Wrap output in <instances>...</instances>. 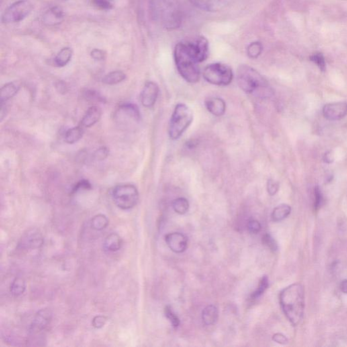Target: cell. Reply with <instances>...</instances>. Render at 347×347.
I'll return each mask as SVG.
<instances>
[{
	"label": "cell",
	"instance_id": "41",
	"mask_svg": "<svg viewBox=\"0 0 347 347\" xmlns=\"http://www.w3.org/2000/svg\"><path fill=\"white\" fill-rule=\"evenodd\" d=\"M90 55L94 60H98V61L103 60L106 58V53L100 49H94L91 51Z\"/></svg>",
	"mask_w": 347,
	"mask_h": 347
},
{
	"label": "cell",
	"instance_id": "13",
	"mask_svg": "<svg viewBox=\"0 0 347 347\" xmlns=\"http://www.w3.org/2000/svg\"><path fill=\"white\" fill-rule=\"evenodd\" d=\"M115 117L123 122L124 120L138 121L141 118V114L136 105L133 104H124L119 106Z\"/></svg>",
	"mask_w": 347,
	"mask_h": 347
},
{
	"label": "cell",
	"instance_id": "25",
	"mask_svg": "<svg viewBox=\"0 0 347 347\" xmlns=\"http://www.w3.org/2000/svg\"><path fill=\"white\" fill-rule=\"evenodd\" d=\"M125 78H126V75L124 73L121 71H115L104 76L102 82L107 85H116L124 81Z\"/></svg>",
	"mask_w": 347,
	"mask_h": 347
},
{
	"label": "cell",
	"instance_id": "16",
	"mask_svg": "<svg viewBox=\"0 0 347 347\" xmlns=\"http://www.w3.org/2000/svg\"><path fill=\"white\" fill-rule=\"evenodd\" d=\"M195 7L209 12L220 11L225 6V0H189Z\"/></svg>",
	"mask_w": 347,
	"mask_h": 347
},
{
	"label": "cell",
	"instance_id": "11",
	"mask_svg": "<svg viewBox=\"0 0 347 347\" xmlns=\"http://www.w3.org/2000/svg\"><path fill=\"white\" fill-rule=\"evenodd\" d=\"M165 241L172 252L180 254L187 248V237L181 233L174 232L166 235Z\"/></svg>",
	"mask_w": 347,
	"mask_h": 347
},
{
	"label": "cell",
	"instance_id": "34",
	"mask_svg": "<svg viewBox=\"0 0 347 347\" xmlns=\"http://www.w3.org/2000/svg\"><path fill=\"white\" fill-rule=\"evenodd\" d=\"M314 209L315 211H318L323 203V197L322 192L318 186H316L314 189Z\"/></svg>",
	"mask_w": 347,
	"mask_h": 347
},
{
	"label": "cell",
	"instance_id": "12",
	"mask_svg": "<svg viewBox=\"0 0 347 347\" xmlns=\"http://www.w3.org/2000/svg\"><path fill=\"white\" fill-rule=\"evenodd\" d=\"M52 312L50 309H43L36 313L30 325L31 334H36L44 330L52 320Z\"/></svg>",
	"mask_w": 347,
	"mask_h": 347
},
{
	"label": "cell",
	"instance_id": "14",
	"mask_svg": "<svg viewBox=\"0 0 347 347\" xmlns=\"http://www.w3.org/2000/svg\"><path fill=\"white\" fill-rule=\"evenodd\" d=\"M64 19L63 11L58 7L51 8L44 13L42 22L47 26H54L60 24Z\"/></svg>",
	"mask_w": 347,
	"mask_h": 347
},
{
	"label": "cell",
	"instance_id": "21",
	"mask_svg": "<svg viewBox=\"0 0 347 347\" xmlns=\"http://www.w3.org/2000/svg\"><path fill=\"white\" fill-rule=\"evenodd\" d=\"M19 90V86L13 82H10V83L5 84L0 90L1 105H3L6 102L15 97Z\"/></svg>",
	"mask_w": 347,
	"mask_h": 347
},
{
	"label": "cell",
	"instance_id": "19",
	"mask_svg": "<svg viewBox=\"0 0 347 347\" xmlns=\"http://www.w3.org/2000/svg\"><path fill=\"white\" fill-rule=\"evenodd\" d=\"M103 245L104 248L108 252H117L122 246V239L117 233H111L106 237Z\"/></svg>",
	"mask_w": 347,
	"mask_h": 347
},
{
	"label": "cell",
	"instance_id": "20",
	"mask_svg": "<svg viewBox=\"0 0 347 347\" xmlns=\"http://www.w3.org/2000/svg\"><path fill=\"white\" fill-rule=\"evenodd\" d=\"M201 318L206 325H215L219 318V311L215 305H209L203 310Z\"/></svg>",
	"mask_w": 347,
	"mask_h": 347
},
{
	"label": "cell",
	"instance_id": "23",
	"mask_svg": "<svg viewBox=\"0 0 347 347\" xmlns=\"http://www.w3.org/2000/svg\"><path fill=\"white\" fill-rule=\"evenodd\" d=\"M292 209L289 205L280 204L274 209L271 214L272 221L274 222H281L291 213Z\"/></svg>",
	"mask_w": 347,
	"mask_h": 347
},
{
	"label": "cell",
	"instance_id": "4",
	"mask_svg": "<svg viewBox=\"0 0 347 347\" xmlns=\"http://www.w3.org/2000/svg\"><path fill=\"white\" fill-rule=\"evenodd\" d=\"M193 120V113L188 106L183 103L176 105L170 118L168 134L172 140H177L187 130Z\"/></svg>",
	"mask_w": 347,
	"mask_h": 347
},
{
	"label": "cell",
	"instance_id": "5",
	"mask_svg": "<svg viewBox=\"0 0 347 347\" xmlns=\"http://www.w3.org/2000/svg\"><path fill=\"white\" fill-rule=\"evenodd\" d=\"M203 76L205 81L216 86H228L233 79V73L230 66L220 62L209 64L204 68Z\"/></svg>",
	"mask_w": 347,
	"mask_h": 347
},
{
	"label": "cell",
	"instance_id": "31",
	"mask_svg": "<svg viewBox=\"0 0 347 347\" xmlns=\"http://www.w3.org/2000/svg\"><path fill=\"white\" fill-rule=\"evenodd\" d=\"M164 314H165L166 318L170 321L172 327H174V328H177V327L179 326L180 319L178 318L177 315L173 312L170 306H166L165 309H164Z\"/></svg>",
	"mask_w": 347,
	"mask_h": 347
},
{
	"label": "cell",
	"instance_id": "18",
	"mask_svg": "<svg viewBox=\"0 0 347 347\" xmlns=\"http://www.w3.org/2000/svg\"><path fill=\"white\" fill-rule=\"evenodd\" d=\"M42 235L38 231H29L22 239V246L25 248H38L43 244Z\"/></svg>",
	"mask_w": 347,
	"mask_h": 347
},
{
	"label": "cell",
	"instance_id": "2",
	"mask_svg": "<svg viewBox=\"0 0 347 347\" xmlns=\"http://www.w3.org/2000/svg\"><path fill=\"white\" fill-rule=\"evenodd\" d=\"M237 81L243 91L248 94L260 97H268L271 90L268 82L254 68L242 64L237 72Z\"/></svg>",
	"mask_w": 347,
	"mask_h": 347
},
{
	"label": "cell",
	"instance_id": "6",
	"mask_svg": "<svg viewBox=\"0 0 347 347\" xmlns=\"http://www.w3.org/2000/svg\"><path fill=\"white\" fill-rule=\"evenodd\" d=\"M112 197L119 209L127 211L133 209L137 204L139 193L134 185L125 184L115 187L113 190Z\"/></svg>",
	"mask_w": 347,
	"mask_h": 347
},
{
	"label": "cell",
	"instance_id": "29",
	"mask_svg": "<svg viewBox=\"0 0 347 347\" xmlns=\"http://www.w3.org/2000/svg\"><path fill=\"white\" fill-rule=\"evenodd\" d=\"M268 286H269V283H268L267 276H262L261 279L260 280L257 289L255 290L254 292H252V295H250V301H255V300L258 299V298L261 297L263 295L264 292L267 289Z\"/></svg>",
	"mask_w": 347,
	"mask_h": 347
},
{
	"label": "cell",
	"instance_id": "38",
	"mask_svg": "<svg viewBox=\"0 0 347 347\" xmlns=\"http://www.w3.org/2000/svg\"><path fill=\"white\" fill-rule=\"evenodd\" d=\"M280 185L277 181L273 179H269L267 182V185H266V189H267L268 193L270 195H275L277 193L279 190Z\"/></svg>",
	"mask_w": 347,
	"mask_h": 347
},
{
	"label": "cell",
	"instance_id": "17",
	"mask_svg": "<svg viewBox=\"0 0 347 347\" xmlns=\"http://www.w3.org/2000/svg\"><path fill=\"white\" fill-rule=\"evenodd\" d=\"M101 115V109L97 106H93L86 111L80 125L83 127H92L99 121Z\"/></svg>",
	"mask_w": 347,
	"mask_h": 347
},
{
	"label": "cell",
	"instance_id": "10",
	"mask_svg": "<svg viewBox=\"0 0 347 347\" xmlns=\"http://www.w3.org/2000/svg\"><path fill=\"white\" fill-rule=\"evenodd\" d=\"M160 88L158 84L154 82H148L141 94V102L146 108H152L158 99Z\"/></svg>",
	"mask_w": 347,
	"mask_h": 347
},
{
	"label": "cell",
	"instance_id": "43",
	"mask_svg": "<svg viewBox=\"0 0 347 347\" xmlns=\"http://www.w3.org/2000/svg\"><path fill=\"white\" fill-rule=\"evenodd\" d=\"M84 95H85L86 99L91 100V101L92 100H99V101L103 100L101 96L98 95L97 92L93 91V90H87Z\"/></svg>",
	"mask_w": 347,
	"mask_h": 347
},
{
	"label": "cell",
	"instance_id": "1",
	"mask_svg": "<svg viewBox=\"0 0 347 347\" xmlns=\"http://www.w3.org/2000/svg\"><path fill=\"white\" fill-rule=\"evenodd\" d=\"M280 303L288 321L297 326L303 318L305 312V288L301 284H291L284 288L280 295Z\"/></svg>",
	"mask_w": 347,
	"mask_h": 347
},
{
	"label": "cell",
	"instance_id": "33",
	"mask_svg": "<svg viewBox=\"0 0 347 347\" xmlns=\"http://www.w3.org/2000/svg\"><path fill=\"white\" fill-rule=\"evenodd\" d=\"M310 59H311V61L317 64V66H318L319 70H320L321 72H324L325 70H326L325 58L321 53H315V54H313V55L310 57Z\"/></svg>",
	"mask_w": 347,
	"mask_h": 347
},
{
	"label": "cell",
	"instance_id": "3",
	"mask_svg": "<svg viewBox=\"0 0 347 347\" xmlns=\"http://www.w3.org/2000/svg\"><path fill=\"white\" fill-rule=\"evenodd\" d=\"M174 59L180 75L191 84H195L200 79V70L198 62L190 54L183 43L176 44L174 49Z\"/></svg>",
	"mask_w": 347,
	"mask_h": 347
},
{
	"label": "cell",
	"instance_id": "46",
	"mask_svg": "<svg viewBox=\"0 0 347 347\" xmlns=\"http://www.w3.org/2000/svg\"><path fill=\"white\" fill-rule=\"evenodd\" d=\"M64 1H66V0H64Z\"/></svg>",
	"mask_w": 347,
	"mask_h": 347
},
{
	"label": "cell",
	"instance_id": "30",
	"mask_svg": "<svg viewBox=\"0 0 347 347\" xmlns=\"http://www.w3.org/2000/svg\"><path fill=\"white\" fill-rule=\"evenodd\" d=\"M262 52V46L260 42L251 43L247 48V54L249 57L256 58L260 55Z\"/></svg>",
	"mask_w": 347,
	"mask_h": 347
},
{
	"label": "cell",
	"instance_id": "24",
	"mask_svg": "<svg viewBox=\"0 0 347 347\" xmlns=\"http://www.w3.org/2000/svg\"><path fill=\"white\" fill-rule=\"evenodd\" d=\"M84 134V127L81 125L68 129L64 134V141L68 144H74L82 138Z\"/></svg>",
	"mask_w": 347,
	"mask_h": 347
},
{
	"label": "cell",
	"instance_id": "15",
	"mask_svg": "<svg viewBox=\"0 0 347 347\" xmlns=\"http://www.w3.org/2000/svg\"><path fill=\"white\" fill-rule=\"evenodd\" d=\"M205 105L207 111L215 116H222L226 111V103L221 98H207L205 101Z\"/></svg>",
	"mask_w": 347,
	"mask_h": 347
},
{
	"label": "cell",
	"instance_id": "44",
	"mask_svg": "<svg viewBox=\"0 0 347 347\" xmlns=\"http://www.w3.org/2000/svg\"><path fill=\"white\" fill-rule=\"evenodd\" d=\"M323 160L327 164H331L334 161V156L331 152H327L325 153L324 156H323Z\"/></svg>",
	"mask_w": 347,
	"mask_h": 347
},
{
	"label": "cell",
	"instance_id": "22",
	"mask_svg": "<svg viewBox=\"0 0 347 347\" xmlns=\"http://www.w3.org/2000/svg\"><path fill=\"white\" fill-rule=\"evenodd\" d=\"M72 56V49L70 47H65L61 49L56 54L54 59V64L58 67H63L71 61Z\"/></svg>",
	"mask_w": 347,
	"mask_h": 347
},
{
	"label": "cell",
	"instance_id": "7",
	"mask_svg": "<svg viewBox=\"0 0 347 347\" xmlns=\"http://www.w3.org/2000/svg\"><path fill=\"white\" fill-rule=\"evenodd\" d=\"M33 9L30 2L19 0L6 10L2 17V21L5 24L21 22L30 15Z\"/></svg>",
	"mask_w": 347,
	"mask_h": 347
},
{
	"label": "cell",
	"instance_id": "8",
	"mask_svg": "<svg viewBox=\"0 0 347 347\" xmlns=\"http://www.w3.org/2000/svg\"><path fill=\"white\" fill-rule=\"evenodd\" d=\"M182 42L198 63L204 61L209 56V42L204 37L198 36L192 40L182 41Z\"/></svg>",
	"mask_w": 347,
	"mask_h": 347
},
{
	"label": "cell",
	"instance_id": "32",
	"mask_svg": "<svg viewBox=\"0 0 347 347\" xmlns=\"http://www.w3.org/2000/svg\"><path fill=\"white\" fill-rule=\"evenodd\" d=\"M262 244L269 248L272 252H277L278 250V245L277 242H276L275 239L273 238L270 234L268 233H266L262 238Z\"/></svg>",
	"mask_w": 347,
	"mask_h": 347
},
{
	"label": "cell",
	"instance_id": "28",
	"mask_svg": "<svg viewBox=\"0 0 347 347\" xmlns=\"http://www.w3.org/2000/svg\"><path fill=\"white\" fill-rule=\"evenodd\" d=\"M172 207L176 213L179 215H185L189 209V201L185 197H178L172 201Z\"/></svg>",
	"mask_w": 347,
	"mask_h": 347
},
{
	"label": "cell",
	"instance_id": "36",
	"mask_svg": "<svg viewBox=\"0 0 347 347\" xmlns=\"http://www.w3.org/2000/svg\"><path fill=\"white\" fill-rule=\"evenodd\" d=\"M109 150L106 147L98 149L94 154V158L97 161L105 160L109 156Z\"/></svg>",
	"mask_w": 347,
	"mask_h": 347
},
{
	"label": "cell",
	"instance_id": "39",
	"mask_svg": "<svg viewBox=\"0 0 347 347\" xmlns=\"http://www.w3.org/2000/svg\"><path fill=\"white\" fill-rule=\"evenodd\" d=\"M107 318L103 315H97L94 317L93 321H92V325L94 327L97 329L102 328L104 325L107 323Z\"/></svg>",
	"mask_w": 347,
	"mask_h": 347
},
{
	"label": "cell",
	"instance_id": "45",
	"mask_svg": "<svg viewBox=\"0 0 347 347\" xmlns=\"http://www.w3.org/2000/svg\"><path fill=\"white\" fill-rule=\"evenodd\" d=\"M340 288L341 291H342L343 293L347 294V280H343V281L341 282Z\"/></svg>",
	"mask_w": 347,
	"mask_h": 347
},
{
	"label": "cell",
	"instance_id": "40",
	"mask_svg": "<svg viewBox=\"0 0 347 347\" xmlns=\"http://www.w3.org/2000/svg\"><path fill=\"white\" fill-rule=\"evenodd\" d=\"M93 3L100 9L108 11L113 9V5L108 0H93Z\"/></svg>",
	"mask_w": 347,
	"mask_h": 347
},
{
	"label": "cell",
	"instance_id": "37",
	"mask_svg": "<svg viewBox=\"0 0 347 347\" xmlns=\"http://www.w3.org/2000/svg\"><path fill=\"white\" fill-rule=\"evenodd\" d=\"M92 189L90 182L87 180H82L78 182L72 189V193H76L80 190H89Z\"/></svg>",
	"mask_w": 347,
	"mask_h": 347
},
{
	"label": "cell",
	"instance_id": "9",
	"mask_svg": "<svg viewBox=\"0 0 347 347\" xmlns=\"http://www.w3.org/2000/svg\"><path fill=\"white\" fill-rule=\"evenodd\" d=\"M323 115L325 119L337 121L344 118L347 115L346 102L328 103L323 108Z\"/></svg>",
	"mask_w": 347,
	"mask_h": 347
},
{
	"label": "cell",
	"instance_id": "27",
	"mask_svg": "<svg viewBox=\"0 0 347 347\" xmlns=\"http://www.w3.org/2000/svg\"><path fill=\"white\" fill-rule=\"evenodd\" d=\"M92 229L96 231H102L105 228H107L109 225V220L105 215L99 214L95 216L92 219L91 223H90Z\"/></svg>",
	"mask_w": 347,
	"mask_h": 347
},
{
	"label": "cell",
	"instance_id": "42",
	"mask_svg": "<svg viewBox=\"0 0 347 347\" xmlns=\"http://www.w3.org/2000/svg\"><path fill=\"white\" fill-rule=\"evenodd\" d=\"M272 340L274 342L279 343L280 344H286L288 342V339L285 335L281 334V333H277L272 336Z\"/></svg>",
	"mask_w": 347,
	"mask_h": 347
},
{
	"label": "cell",
	"instance_id": "26",
	"mask_svg": "<svg viewBox=\"0 0 347 347\" xmlns=\"http://www.w3.org/2000/svg\"><path fill=\"white\" fill-rule=\"evenodd\" d=\"M26 290V283L21 277L15 278L10 286V292L13 297H18L22 295Z\"/></svg>",
	"mask_w": 347,
	"mask_h": 347
},
{
	"label": "cell",
	"instance_id": "35",
	"mask_svg": "<svg viewBox=\"0 0 347 347\" xmlns=\"http://www.w3.org/2000/svg\"><path fill=\"white\" fill-rule=\"evenodd\" d=\"M247 227H248L249 232L252 233V234H257V233L260 232L262 228L260 223L258 221L254 220V219H251V220L248 221Z\"/></svg>",
	"mask_w": 347,
	"mask_h": 347
}]
</instances>
